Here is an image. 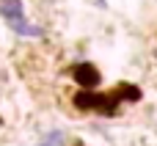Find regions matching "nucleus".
<instances>
[{
  "mask_svg": "<svg viewBox=\"0 0 157 146\" xmlns=\"http://www.w3.org/2000/svg\"><path fill=\"white\" fill-rule=\"evenodd\" d=\"M0 14H3V19L8 22V28L14 33H19V36H41V28L28 22L22 0H3L0 3Z\"/></svg>",
  "mask_w": 157,
  "mask_h": 146,
  "instance_id": "f257e3e1",
  "label": "nucleus"
},
{
  "mask_svg": "<svg viewBox=\"0 0 157 146\" xmlns=\"http://www.w3.org/2000/svg\"><path fill=\"white\" fill-rule=\"evenodd\" d=\"M75 105H77V108H83V110H105V113H110V110H113V105H108L99 94H86V91L75 97Z\"/></svg>",
  "mask_w": 157,
  "mask_h": 146,
  "instance_id": "f03ea898",
  "label": "nucleus"
},
{
  "mask_svg": "<svg viewBox=\"0 0 157 146\" xmlns=\"http://www.w3.org/2000/svg\"><path fill=\"white\" fill-rule=\"evenodd\" d=\"M72 77H75L80 86H86V88H91V86L99 83V72H97V66H91V63H77V66L72 69Z\"/></svg>",
  "mask_w": 157,
  "mask_h": 146,
  "instance_id": "7ed1b4c3",
  "label": "nucleus"
},
{
  "mask_svg": "<svg viewBox=\"0 0 157 146\" xmlns=\"http://www.w3.org/2000/svg\"><path fill=\"white\" fill-rule=\"evenodd\" d=\"M39 146H63V133H58V130H55V133H50V135H47Z\"/></svg>",
  "mask_w": 157,
  "mask_h": 146,
  "instance_id": "20e7f679",
  "label": "nucleus"
}]
</instances>
